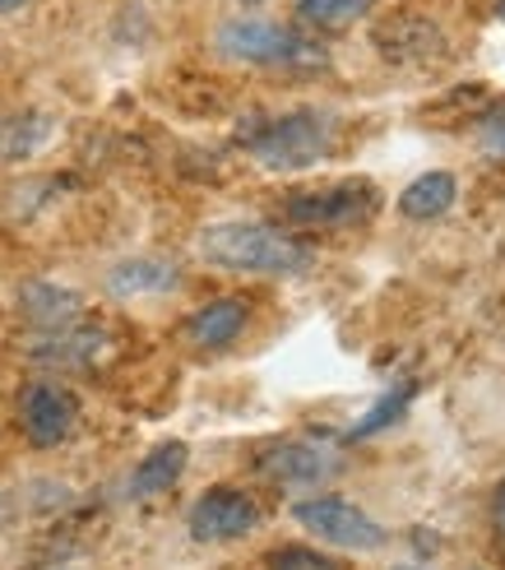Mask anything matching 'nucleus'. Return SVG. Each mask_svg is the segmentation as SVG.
I'll use <instances>...</instances> for the list:
<instances>
[{
	"label": "nucleus",
	"instance_id": "nucleus-8",
	"mask_svg": "<svg viewBox=\"0 0 505 570\" xmlns=\"http://www.w3.org/2000/svg\"><path fill=\"white\" fill-rule=\"evenodd\" d=\"M75 422H79V409H75V394L66 385L28 381L19 390V426H23L28 445H38V450L66 445L70 432H75Z\"/></svg>",
	"mask_w": 505,
	"mask_h": 570
},
{
	"label": "nucleus",
	"instance_id": "nucleus-21",
	"mask_svg": "<svg viewBox=\"0 0 505 570\" xmlns=\"http://www.w3.org/2000/svg\"><path fill=\"white\" fill-rule=\"evenodd\" d=\"M23 6H33V0H0V14H14V10H23Z\"/></svg>",
	"mask_w": 505,
	"mask_h": 570
},
{
	"label": "nucleus",
	"instance_id": "nucleus-12",
	"mask_svg": "<svg viewBox=\"0 0 505 570\" xmlns=\"http://www.w3.org/2000/svg\"><path fill=\"white\" fill-rule=\"evenodd\" d=\"M186 464H190V445H186V441H162V445H154L145 460L135 464V473H130V482H126V497H130V501H154V497H162V492H172L177 482H181V473H186Z\"/></svg>",
	"mask_w": 505,
	"mask_h": 570
},
{
	"label": "nucleus",
	"instance_id": "nucleus-5",
	"mask_svg": "<svg viewBox=\"0 0 505 570\" xmlns=\"http://www.w3.org/2000/svg\"><path fill=\"white\" fill-rule=\"evenodd\" d=\"M380 209V195L367 177L353 181H329L316 190H301L288 199V223L297 227H320V233H344V227L372 223Z\"/></svg>",
	"mask_w": 505,
	"mask_h": 570
},
{
	"label": "nucleus",
	"instance_id": "nucleus-24",
	"mask_svg": "<svg viewBox=\"0 0 505 570\" xmlns=\"http://www.w3.org/2000/svg\"><path fill=\"white\" fill-rule=\"evenodd\" d=\"M241 6H260V0H241Z\"/></svg>",
	"mask_w": 505,
	"mask_h": 570
},
{
	"label": "nucleus",
	"instance_id": "nucleus-10",
	"mask_svg": "<svg viewBox=\"0 0 505 570\" xmlns=\"http://www.w3.org/2000/svg\"><path fill=\"white\" fill-rule=\"evenodd\" d=\"M250 325V306L241 297H214L205 302L200 311H190L181 334H186V344L190 348H205V353H218V348H228L237 344V338L246 334Z\"/></svg>",
	"mask_w": 505,
	"mask_h": 570
},
{
	"label": "nucleus",
	"instance_id": "nucleus-2",
	"mask_svg": "<svg viewBox=\"0 0 505 570\" xmlns=\"http://www.w3.org/2000/svg\"><path fill=\"white\" fill-rule=\"evenodd\" d=\"M214 51L232 66L250 70H301L316 75L329 70V51L316 38H301L297 28L265 19V14H228L214 23Z\"/></svg>",
	"mask_w": 505,
	"mask_h": 570
},
{
	"label": "nucleus",
	"instance_id": "nucleus-23",
	"mask_svg": "<svg viewBox=\"0 0 505 570\" xmlns=\"http://www.w3.org/2000/svg\"><path fill=\"white\" fill-rule=\"evenodd\" d=\"M395 570H423V566H395Z\"/></svg>",
	"mask_w": 505,
	"mask_h": 570
},
{
	"label": "nucleus",
	"instance_id": "nucleus-18",
	"mask_svg": "<svg viewBox=\"0 0 505 570\" xmlns=\"http://www.w3.org/2000/svg\"><path fill=\"white\" fill-rule=\"evenodd\" d=\"M473 145H478L483 158L505 163V98L487 102L478 117H473Z\"/></svg>",
	"mask_w": 505,
	"mask_h": 570
},
{
	"label": "nucleus",
	"instance_id": "nucleus-22",
	"mask_svg": "<svg viewBox=\"0 0 505 570\" xmlns=\"http://www.w3.org/2000/svg\"><path fill=\"white\" fill-rule=\"evenodd\" d=\"M496 19H501V23H505V0H496Z\"/></svg>",
	"mask_w": 505,
	"mask_h": 570
},
{
	"label": "nucleus",
	"instance_id": "nucleus-4",
	"mask_svg": "<svg viewBox=\"0 0 505 570\" xmlns=\"http://www.w3.org/2000/svg\"><path fill=\"white\" fill-rule=\"evenodd\" d=\"M293 520L316 538L325 548H339V552H353V557H372V552H385L389 548V529L367 515L357 501L348 497H334V492H311L293 505Z\"/></svg>",
	"mask_w": 505,
	"mask_h": 570
},
{
	"label": "nucleus",
	"instance_id": "nucleus-14",
	"mask_svg": "<svg viewBox=\"0 0 505 570\" xmlns=\"http://www.w3.org/2000/svg\"><path fill=\"white\" fill-rule=\"evenodd\" d=\"M417 394H423V381H417V376H399V381L389 385L367 413H362V417L348 426L344 441L353 445V441H372V436L389 432L395 422H404V417H408V409H413V399H417Z\"/></svg>",
	"mask_w": 505,
	"mask_h": 570
},
{
	"label": "nucleus",
	"instance_id": "nucleus-17",
	"mask_svg": "<svg viewBox=\"0 0 505 570\" xmlns=\"http://www.w3.org/2000/svg\"><path fill=\"white\" fill-rule=\"evenodd\" d=\"M51 135V121L42 117V111H23V117H14L6 130H0V154L6 158H28L42 149V139Z\"/></svg>",
	"mask_w": 505,
	"mask_h": 570
},
{
	"label": "nucleus",
	"instance_id": "nucleus-3",
	"mask_svg": "<svg viewBox=\"0 0 505 570\" xmlns=\"http://www.w3.org/2000/svg\"><path fill=\"white\" fill-rule=\"evenodd\" d=\"M334 139H339V117L329 107H293L246 130V154L265 173H306L334 154Z\"/></svg>",
	"mask_w": 505,
	"mask_h": 570
},
{
	"label": "nucleus",
	"instance_id": "nucleus-20",
	"mask_svg": "<svg viewBox=\"0 0 505 570\" xmlns=\"http://www.w3.org/2000/svg\"><path fill=\"white\" fill-rule=\"evenodd\" d=\"M487 520H492V533H496V543L505 548V478L496 482V492L487 501Z\"/></svg>",
	"mask_w": 505,
	"mask_h": 570
},
{
	"label": "nucleus",
	"instance_id": "nucleus-7",
	"mask_svg": "<svg viewBox=\"0 0 505 570\" xmlns=\"http://www.w3.org/2000/svg\"><path fill=\"white\" fill-rule=\"evenodd\" d=\"M256 469L274 488H320L344 469V454L325 441H269L256 454Z\"/></svg>",
	"mask_w": 505,
	"mask_h": 570
},
{
	"label": "nucleus",
	"instance_id": "nucleus-19",
	"mask_svg": "<svg viewBox=\"0 0 505 570\" xmlns=\"http://www.w3.org/2000/svg\"><path fill=\"white\" fill-rule=\"evenodd\" d=\"M269 570H344L334 557H325V552H316V548H278V552H269Z\"/></svg>",
	"mask_w": 505,
	"mask_h": 570
},
{
	"label": "nucleus",
	"instance_id": "nucleus-6",
	"mask_svg": "<svg viewBox=\"0 0 505 570\" xmlns=\"http://www.w3.org/2000/svg\"><path fill=\"white\" fill-rule=\"evenodd\" d=\"M186 529L195 543H205V548L237 543V538L260 529V505L241 488H209L186 510Z\"/></svg>",
	"mask_w": 505,
	"mask_h": 570
},
{
	"label": "nucleus",
	"instance_id": "nucleus-16",
	"mask_svg": "<svg viewBox=\"0 0 505 570\" xmlns=\"http://www.w3.org/2000/svg\"><path fill=\"white\" fill-rule=\"evenodd\" d=\"M376 10V0H297V23L311 33H344Z\"/></svg>",
	"mask_w": 505,
	"mask_h": 570
},
{
	"label": "nucleus",
	"instance_id": "nucleus-13",
	"mask_svg": "<svg viewBox=\"0 0 505 570\" xmlns=\"http://www.w3.org/2000/svg\"><path fill=\"white\" fill-rule=\"evenodd\" d=\"M455 199H459V177L455 173H445V167H432V173L423 177H413L404 190H399V218L404 223H436L455 209Z\"/></svg>",
	"mask_w": 505,
	"mask_h": 570
},
{
	"label": "nucleus",
	"instance_id": "nucleus-11",
	"mask_svg": "<svg viewBox=\"0 0 505 570\" xmlns=\"http://www.w3.org/2000/svg\"><path fill=\"white\" fill-rule=\"evenodd\" d=\"M107 348V334L98 330V325H79V321H70V325H56V330H38L33 334V362H42V366H93L98 362V353Z\"/></svg>",
	"mask_w": 505,
	"mask_h": 570
},
{
	"label": "nucleus",
	"instance_id": "nucleus-1",
	"mask_svg": "<svg viewBox=\"0 0 505 570\" xmlns=\"http://www.w3.org/2000/svg\"><path fill=\"white\" fill-rule=\"evenodd\" d=\"M200 261L232 274H265V278H293L316 265V246L301 242L288 227H274L260 218H218L205 223L195 237Z\"/></svg>",
	"mask_w": 505,
	"mask_h": 570
},
{
	"label": "nucleus",
	"instance_id": "nucleus-15",
	"mask_svg": "<svg viewBox=\"0 0 505 570\" xmlns=\"http://www.w3.org/2000/svg\"><path fill=\"white\" fill-rule=\"evenodd\" d=\"M19 311L33 321V330H56V325L79 321L83 302L70 288H61V283L33 278V283H23V288H19Z\"/></svg>",
	"mask_w": 505,
	"mask_h": 570
},
{
	"label": "nucleus",
	"instance_id": "nucleus-9",
	"mask_svg": "<svg viewBox=\"0 0 505 570\" xmlns=\"http://www.w3.org/2000/svg\"><path fill=\"white\" fill-rule=\"evenodd\" d=\"M181 265L167 261V255H126L102 274L107 297L117 302H145V297H167L181 288Z\"/></svg>",
	"mask_w": 505,
	"mask_h": 570
}]
</instances>
